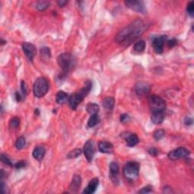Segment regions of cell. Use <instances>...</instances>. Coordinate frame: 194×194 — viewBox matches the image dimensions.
<instances>
[{
  "label": "cell",
  "instance_id": "obj_1",
  "mask_svg": "<svg viewBox=\"0 0 194 194\" xmlns=\"http://www.w3.org/2000/svg\"><path fill=\"white\" fill-rule=\"evenodd\" d=\"M146 30L144 22L140 19L136 20L117 34L115 41L119 44L128 46L144 33Z\"/></svg>",
  "mask_w": 194,
  "mask_h": 194
},
{
  "label": "cell",
  "instance_id": "obj_2",
  "mask_svg": "<svg viewBox=\"0 0 194 194\" xmlns=\"http://www.w3.org/2000/svg\"><path fill=\"white\" fill-rule=\"evenodd\" d=\"M91 89H92V82L89 81V80H87V81L85 82L84 87H83L80 90H78V92L72 93V94L71 95V96L69 97L68 102H69L70 107H71L73 110H75L79 104L87 96L88 93L91 90Z\"/></svg>",
  "mask_w": 194,
  "mask_h": 194
},
{
  "label": "cell",
  "instance_id": "obj_3",
  "mask_svg": "<svg viewBox=\"0 0 194 194\" xmlns=\"http://www.w3.org/2000/svg\"><path fill=\"white\" fill-rule=\"evenodd\" d=\"M57 62L64 73H69L76 66V58L72 54L68 53L59 55Z\"/></svg>",
  "mask_w": 194,
  "mask_h": 194
},
{
  "label": "cell",
  "instance_id": "obj_4",
  "mask_svg": "<svg viewBox=\"0 0 194 194\" xmlns=\"http://www.w3.org/2000/svg\"><path fill=\"white\" fill-rule=\"evenodd\" d=\"M140 165L136 161H129L123 168V175L127 180L134 181L138 178L140 173Z\"/></svg>",
  "mask_w": 194,
  "mask_h": 194
},
{
  "label": "cell",
  "instance_id": "obj_5",
  "mask_svg": "<svg viewBox=\"0 0 194 194\" xmlns=\"http://www.w3.org/2000/svg\"><path fill=\"white\" fill-rule=\"evenodd\" d=\"M49 87L48 81L45 78L37 79L33 84V94L37 98H42L46 94Z\"/></svg>",
  "mask_w": 194,
  "mask_h": 194
},
{
  "label": "cell",
  "instance_id": "obj_6",
  "mask_svg": "<svg viewBox=\"0 0 194 194\" xmlns=\"http://www.w3.org/2000/svg\"><path fill=\"white\" fill-rule=\"evenodd\" d=\"M148 103L152 112H165L166 109V102L165 100L156 95H151L149 96Z\"/></svg>",
  "mask_w": 194,
  "mask_h": 194
},
{
  "label": "cell",
  "instance_id": "obj_7",
  "mask_svg": "<svg viewBox=\"0 0 194 194\" xmlns=\"http://www.w3.org/2000/svg\"><path fill=\"white\" fill-rule=\"evenodd\" d=\"M167 40V35H160L154 37L152 39V45L154 51L157 54H161L164 50L165 43Z\"/></svg>",
  "mask_w": 194,
  "mask_h": 194
},
{
  "label": "cell",
  "instance_id": "obj_8",
  "mask_svg": "<svg viewBox=\"0 0 194 194\" xmlns=\"http://www.w3.org/2000/svg\"><path fill=\"white\" fill-rule=\"evenodd\" d=\"M190 152L187 149L184 148V147H179V148L174 150L168 153V158L171 160H178L181 159H184V158L187 157L190 155Z\"/></svg>",
  "mask_w": 194,
  "mask_h": 194
},
{
  "label": "cell",
  "instance_id": "obj_9",
  "mask_svg": "<svg viewBox=\"0 0 194 194\" xmlns=\"http://www.w3.org/2000/svg\"><path fill=\"white\" fill-rule=\"evenodd\" d=\"M125 3L127 8L135 11L136 12L142 14H145L146 12V8L143 2L137 1V0H127L125 2Z\"/></svg>",
  "mask_w": 194,
  "mask_h": 194
},
{
  "label": "cell",
  "instance_id": "obj_10",
  "mask_svg": "<svg viewBox=\"0 0 194 194\" xmlns=\"http://www.w3.org/2000/svg\"><path fill=\"white\" fill-rule=\"evenodd\" d=\"M84 153L87 160L89 162L93 161V156L95 154V144L94 141L92 140H89L86 142L84 147Z\"/></svg>",
  "mask_w": 194,
  "mask_h": 194
},
{
  "label": "cell",
  "instance_id": "obj_11",
  "mask_svg": "<svg viewBox=\"0 0 194 194\" xmlns=\"http://www.w3.org/2000/svg\"><path fill=\"white\" fill-rule=\"evenodd\" d=\"M134 89H135V93L138 96L143 97L150 93L151 86L149 84H147V83L140 81L136 84Z\"/></svg>",
  "mask_w": 194,
  "mask_h": 194
},
{
  "label": "cell",
  "instance_id": "obj_12",
  "mask_svg": "<svg viewBox=\"0 0 194 194\" xmlns=\"http://www.w3.org/2000/svg\"><path fill=\"white\" fill-rule=\"evenodd\" d=\"M23 51L30 61H33L36 54H37V48L33 44L30 43H24L22 45Z\"/></svg>",
  "mask_w": 194,
  "mask_h": 194
},
{
  "label": "cell",
  "instance_id": "obj_13",
  "mask_svg": "<svg viewBox=\"0 0 194 194\" xmlns=\"http://www.w3.org/2000/svg\"><path fill=\"white\" fill-rule=\"evenodd\" d=\"M125 134V136H122L124 139L127 142V145L130 147L135 146L139 143V138L138 136L134 134H130V133H127V134Z\"/></svg>",
  "mask_w": 194,
  "mask_h": 194
},
{
  "label": "cell",
  "instance_id": "obj_14",
  "mask_svg": "<svg viewBox=\"0 0 194 194\" xmlns=\"http://www.w3.org/2000/svg\"><path fill=\"white\" fill-rule=\"evenodd\" d=\"M99 185V179L95 177L89 181V184L87 185V187L84 189L83 193L85 194H93L96 192V190L98 187Z\"/></svg>",
  "mask_w": 194,
  "mask_h": 194
},
{
  "label": "cell",
  "instance_id": "obj_15",
  "mask_svg": "<svg viewBox=\"0 0 194 194\" xmlns=\"http://www.w3.org/2000/svg\"><path fill=\"white\" fill-rule=\"evenodd\" d=\"M109 169H110V177L112 180L113 182H118V173H119V166L118 163L112 161L109 165Z\"/></svg>",
  "mask_w": 194,
  "mask_h": 194
},
{
  "label": "cell",
  "instance_id": "obj_16",
  "mask_svg": "<svg viewBox=\"0 0 194 194\" xmlns=\"http://www.w3.org/2000/svg\"><path fill=\"white\" fill-rule=\"evenodd\" d=\"M99 150L102 153H112L113 151V145L107 141H101L98 145Z\"/></svg>",
  "mask_w": 194,
  "mask_h": 194
},
{
  "label": "cell",
  "instance_id": "obj_17",
  "mask_svg": "<svg viewBox=\"0 0 194 194\" xmlns=\"http://www.w3.org/2000/svg\"><path fill=\"white\" fill-rule=\"evenodd\" d=\"M81 186V177L80 175H75L73 176L72 181L69 186V189L72 192H77Z\"/></svg>",
  "mask_w": 194,
  "mask_h": 194
},
{
  "label": "cell",
  "instance_id": "obj_18",
  "mask_svg": "<svg viewBox=\"0 0 194 194\" xmlns=\"http://www.w3.org/2000/svg\"><path fill=\"white\" fill-rule=\"evenodd\" d=\"M45 154H46V149L43 146H37L33 151V158L38 161H41L43 159Z\"/></svg>",
  "mask_w": 194,
  "mask_h": 194
},
{
  "label": "cell",
  "instance_id": "obj_19",
  "mask_svg": "<svg viewBox=\"0 0 194 194\" xmlns=\"http://www.w3.org/2000/svg\"><path fill=\"white\" fill-rule=\"evenodd\" d=\"M165 117V112H152L151 120L155 125H160L163 122Z\"/></svg>",
  "mask_w": 194,
  "mask_h": 194
},
{
  "label": "cell",
  "instance_id": "obj_20",
  "mask_svg": "<svg viewBox=\"0 0 194 194\" xmlns=\"http://www.w3.org/2000/svg\"><path fill=\"white\" fill-rule=\"evenodd\" d=\"M102 105L106 110L112 111L115 106V99L113 97H105L102 101Z\"/></svg>",
  "mask_w": 194,
  "mask_h": 194
},
{
  "label": "cell",
  "instance_id": "obj_21",
  "mask_svg": "<svg viewBox=\"0 0 194 194\" xmlns=\"http://www.w3.org/2000/svg\"><path fill=\"white\" fill-rule=\"evenodd\" d=\"M69 100L68 95L64 91L60 90L56 94V102L59 104H64L67 102V100Z\"/></svg>",
  "mask_w": 194,
  "mask_h": 194
},
{
  "label": "cell",
  "instance_id": "obj_22",
  "mask_svg": "<svg viewBox=\"0 0 194 194\" xmlns=\"http://www.w3.org/2000/svg\"><path fill=\"white\" fill-rule=\"evenodd\" d=\"M86 109H87V112L89 113L91 115L94 114H98V112H100V106H99L97 104L94 103V102H89V103H88Z\"/></svg>",
  "mask_w": 194,
  "mask_h": 194
},
{
  "label": "cell",
  "instance_id": "obj_23",
  "mask_svg": "<svg viewBox=\"0 0 194 194\" xmlns=\"http://www.w3.org/2000/svg\"><path fill=\"white\" fill-rule=\"evenodd\" d=\"M99 121H100V118H99L98 114H94L92 115L89 118L87 125L89 127H93L99 123Z\"/></svg>",
  "mask_w": 194,
  "mask_h": 194
},
{
  "label": "cell",
  "instance_id": "obj_24",
  "mask_svg": "<svg viewBox=\"0 0 194 194\" xmlns=\"http://www.w3.org/2000/svg\"><path fill=\"white\" fill-rule=\"evenodd\" d=\"M146 48V42L144 40H140L134 44V49L136 53H141Z\"/></svg>",
  "mask_w": 194,
  "mask_h": 194
},
{
  "label": "cell",
  "instance_id": "obj_25",
  "mask_svg": "<svg viewBox=\"0 0 194 194\" xmlns=\"http://www.w3.org/2000/svg\"><path fill=\"white\" fill-rule=\"evenodd\" d=\"M50 3L48 1H39L37 3V8L39 11H45L49 7Z\"/></svg>",
  "mask_w": 194,
  "mask_h": 194
},
{
  "label": "cell",
  "instance_id": "obj_26",
  "mask_svg": "<svg viewBox=\"0 0 194 194\" xmlns=\"http://www.w3.org/2000/svg\"><path fill=\"white\" fill-rule=\"evenodd\" d=\"M40 54L41 56L43 57V59H49L51 58V51H50L49 48L48 47H43L40 49Z\"/></svg>",
  "mask_w": 194,
  "mask_h": 194
},
{
  "label": "cell",
  "instance_id": "obj_27",
  "mask_svg": "<svg viewBox=\"0 0 194 194\" xmlns=\"http://www.w3.org/2000/svg\"><path fill=\"white\" fill-rule=\"evenodd\" d=\"M26 144V140L24 136H20V137L18 138L17 141L15 143V146L17 148V150H21L24 148V146Z\"/></svg>",
  "mask_w": 194,
  "mask_h": 194
},
{
  "label": "cell",
  "instance_id": "obj_28",
  "mask_svg": "<svg viewBox=\"0 0 194 194\" xmlns=\"http://www.w3.org/2000/svg\"><path fill=\"white\" fill-rule=\"evenodd\" d=\"M81 152L82 151L80 149H74V150L71 151V152L68 154L67 158L68 159H76V158H78V156L81 154Z\"/></svg>",
  "mask_w": 194,
  "mask_h": 194
},
{
  "label": "cell",
  "instance_id": "obj_29",
  "mask_svg": "<svg viewBox=\"0 0 194 194\" xmlns=\"http://www.w3.org/2000/svg\"><path fill=\"white\" fill-rule=\"evenodd\" d=\"M165 136V130L162 129H159V130H156L153 134L154 138L156 140H159L162 139Z\"/></svg>",
  "mask_w": 194,
  "mask_h": 194
},
{
  "label": "cell",
  "instance_id": "obj_30",
  "mask_svg": "<svg viewBox=\"0 0 194 194\" xmlns=\"http://www.w3.org/2000/svg\"><path fill=\"white\" fill-rule=\"evenodd\" d=\"M0 158H1L2 162L4 163L5 165H8V166H10V167H12V165H13V164H12V161H11V159L8 157V156H6L5 154H1V156H0Z\"/></svg>",
  "mask_w": 194,
  "mask_h": 194
},
{
  "label": "cell",
  "instance_id": "obj_31",
  "mask_svg": "<svg viewBox=\"0 0 194 194\" xmlns=\"http://www.w3.org/2000/svg\"><path fill=\"white\" fill-rule=\"evenodd\" d=\"M10 124L11 127L15 129H17L20 125V119L18 117H14V118H12V119H11Z\"/></svg>",
  "mask_w": 194,
  "mask_h": 194
},
{
  "label": "cell",
  "instance_id": "obj_32",
  "mask_svg": "<svg viewBox=\"0 0 194 194\" xmlns=\"http://www.w3.org/2000/svg\"><path fill=\"white\" fill-rule=\"evenodd\" d=\"M186 11H187V13L193 17L194 14V3L193 2H190L187 4V7H186Z\"/></svg>",
  "mask_w": 194,
  "mask_h": 194
},
{
  "label": "cell",
  "instance_id": "obj_33",
  "mask_svg": "<svg viewBox=\"0 0 194 194\" xmlns=\"http://www.w3.org/2000/svg\"><path fill=\"white\" fill-rule=\"evenodd\" d=\"M21 89L23 96H26L27 94H28V87H27L26 83L24 80H21Z\"/></svg>",
  "mask_w": 194,
  "mask_h": 194
},
{
  "label": "cell",
  "instance_id": "obj_34",
  "mask_svg": "<svg viewBox=\"0 0 194 194\" xmlns=\"http://www.w3.org/2000/svg\"><path fill=\"white\" fill-rule=\"evenodd\" d=\"M130 120V117L129 115L127 114H122L121 115V117H120V121L122 124H125L127 123Z\"/></svg>",
  "mask_w": 194,
  "mask_h": 194
},
{
  "label": "cell",
  "instance_id": "obj_35",
  "mask_svg": "<svg viewBox=\"0 0 194 194\" xmlns=\"http://www.w3.org/2000/svg\"><path fill=\"white\" fill-rule=\"evenodd\" d=\"M152 192V186H146L143 187V189L140 190L138 193H150Z\"/></svg>",
  "mask_w": 194,
  "mask_h": 194
},
{
  "label": "cell",
  "instance_id": "obj_36",
  "mask_svg": "<svg viewBox=\"0 0 194 194\" xmlns=\"http://www.w3.org/2000/svg\"><path fill=\"white\" fill-rule=\"evenodd\" d=\"M148 152L152 156H157L159 155V150L155 148V147H152L148 150Z\"/></svg>",
  "mask_w": 194,
  "mask_h": 194
},
{
  "label": "cell",
  "instance_id": "obj_37",
  "mask_svg": "<svg viewBox=\"0 0 194 194\" xmlns=\"http://www.w3.org/2000/svg\"><path fill=\"white\" fill-rule=\"evenodd\" d=\"M1 190L2 192H3L4 194L8 193V187H7V185L5 184V182L3 181V180L1 181Z\"/></svg>",
  "mask_w": 194,
  "mask_h": 194
},
{
  "label": "cell",
  "instance_id": "obj_38",
  "mask_svg": "<svg viewBox=\"0 0 194 194\" xmlns=\"http://www.w3.org/2000/svg\"><path fill=\"white\" fill-rule=\"evenodd\" d=\"M184 122L185 124V125H186V126H190V125H193V118H190V117H186V118H184Z\"/></svg>",
  "mask_w": 194,
  "mask_h": 194
},
{
  "label": "cell",
  "instance_id": "obj_39",
  "mask_svg": "<svg viewBox=\"0 0 194 194\" xmlns=\"http://www.w3.org/2000/svg\"><path fill=\"white\" fill-rule=\"evenodd\" d=\"M25 166H26V162H25L24 161H18V162H17L15 165V168H17V169H20V168H24V167H25Z\"/></svg>",
  "mask_w": 194,
  "mask_h": 194
},
{
  "label": "cell",
  "instance_id": "obj_40",
  "mask_svg": "<svg viewBox=\"0 0 194 194\" xmlns=\"http://www.w3.org/2000/svg\"><path fill=\"white\" fill-rule=\"evenodd\" d=\"M176 44H177V40L175 39H171L168 41V45L170 48L174 47Z\"/></svg>",
  "mask_w": 194,
  "mask_h": 194
},
{
  "label": "cell",
  "instance_id": "obj_41",
  "mask_svg": "<svg viewBox=\"0 0 194 194\" xmlns=\"http://www.w3.org/2000/svg\"><path fill=\"white\" fill-rule=\"evenodd\" d=\"M15 99H16V100H17L18 102H21V100H22L23 99H24V96H21V93H20L16 92L15 93Z\"/></svg>",
  "mask_w": 194,
  "mask_h": 194
},
{
  "label": "cell",
  "instance_id": "obj_42",
  "mask_svg": "<svg viewBox=\"0 0 194 194\" xmlns=\"http://www.w3.org/2000/svg\"><path fill=\"white\" fill-rule=\"evenodd\" d=\"M68 1H65V0H59V1L57 2V3H58V5L60 7L65 6V5L68 4Z\"/></svg>",
  "mask_w": 194,
  "mask_h": 194
},
{
  "label": "cell",
  "instance_id": "obj_43",
  "mask_svg": "<svg viewBox=\"0 0 194 194\" xmlns=\"http://www.w3.org/2000/svg\"><path fill=\"white\" fill-rule=\"evenodd\" d=\"M35 114H37V115H39V111L38 109H35Z\"/></svg>",
  "mask_w": 194,
  "mask_h": 194
},
{
  "label": "cell",
  "instance_id": "obj_44",
  "mask_svg": "<svg viewBox=\"0 0 194 194\" xmlns=\"http://www.w3.org/2000/svg\"><path fill=\"white\" fill-rule=\"evenodd\" d=\"M6 43V41H4L3 39H2V45H3L4 43Z\"/></svg>",
  "mask_w": 194,
  "mask_h": 194
}]
</instances>
